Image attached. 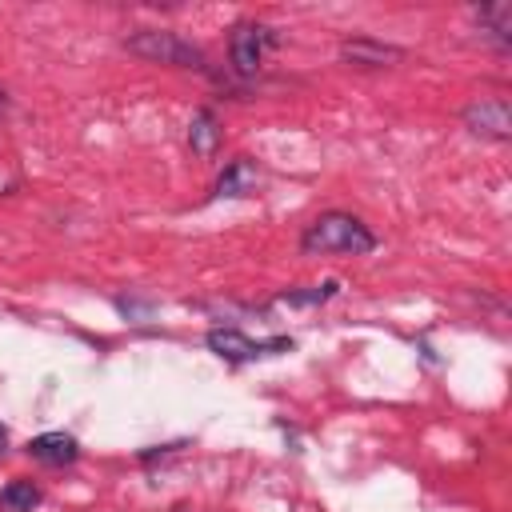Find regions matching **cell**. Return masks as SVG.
<instances>
[{
  "label": "cell",
  "mask_w": 512,
  "mask_h": 512,
  "mask_svg": "<svg viewBox=\"0 0 512 512\" xmlns=\"http://www.w3.org/2000/svg\"><path fill=\"white\" fill-rule=\"evenodd\" d=\"M376 244H380L376 232L352 212H320L300 232L304 256H368L376 252Z\"/></svg>",
  "instance_id": "obj_1"
},
{
  "label": "cell",
  "mask_w": 512,
  "mask_h": 512,
  "mask_svg": "<svg viewBox=\"0 0 512 512\" xmlns=\"http://www.w3.org/2000/svg\"><path fill=\"white\" fill-rule=\"evenodd\" d=\"M128 52H136L140 60H152V64H172V68H196V72H208V56L176 36V32H164V28H140L136 36H128Z\"/></svg>",
  "instance_id": "obj_2"
},
{
  "label": "cell",
  "mask_w": 512,
  "mask_h": 512,
  "mask_svg": "<svg viewBox=\"0 0 512 512\" xmlns=\"http://www.w3.org/2000/svg\"><path fill=\"white\" fill-rule=\"evenodd\" d=\"M280 36L260 24V20H236L232 24V36H228V64L236 76H256L260 64H264V52L276 48Z\"/></svg>",
  "instance_id": "obj_3"
},
{
  "label": "cell",
  "mask_w": 512,
  "mask_h": 512,
  "mask_svg": "<svg viewBox=\"0 0 512 512\" xmlns=\"http://www.w3.org/2000/svg\"><path fill=\"white\" fill-rule=\"evenodd\" d=\"M204 344H208L220 360H232V364H244V360H256V356H272V352H292V340H288V336L252 340V336H244L240 328H212V332L204 336Z\"/></svg>",
  "instance_id": "obj_4"
},
{
  "label": "cell",
  "mask_w": 512,
  "mask_h": 512,
  "mask_svg": "<svg viewBox=\"0 0 512 512\" xmlns=\"http://www.w3.org/2000/svg\"><path fill=\"white\" fill-rule=\"evenodd\" d=\"M464 128L472 136H488V140H508L512 136V108L504 96H480L464 108Z\"/></svg>",
  "instance_id": "obj_5"
},
{
  "label": "cell",
  "mask_w": 512,
  "mask_h": 512,
  "mask_svg": "<svg viewBox=\"0 0 512 512\" xmlns=\"http://www.w3.org/2000/svg\"><path fill=\"white\" fill-rule=\"evenodd\" d=\"M340 60H348L356 68H388V64L404 60V52L396 44H380L372 36H352L340 44Z\"/></svg>",
  "instance_id": "obj_6"
},
{
  "label": "cell",
  "mask_w": 512,
  "mask_h": 512,
  "mask_svg": "<svg viewBox=\"0 0 512 512\" xmlns=\"http://www.w3.org/2000/svg\"><path fill=\"white\" fill-rule=\"evenodd\" d=\"M28 456L40 460V464H48V468H64V464H76L80 444L68 432H40V436L28 440Z\"/></svg>",
  "instance_id": "obj_7"
},
{
  "label": "cell",
  "mask_w": 512,
  "mask_h": 512,
  "mask_svg": "<svg viewBox=\"0 0 512 512\" xmlns=\"http://www.w3.org/2000/svg\"><path fill=\"white\" fill-rule=\"evenodd\" d=\"M220 140H224V128H220V116L212 108H196L192 120H188V148L204 160H212L220 152Z\"/></svg>",
  "instance_id": "obj_8"
},
{
  "label": "cell",
  "mask_w": 512,
  "mask_h": 512,
  "mask_svg": "<svg viewBox=\"0 0 512 512\" xmlns=\"http://www.w3.org/2000/svg\"><path fill=\"white\" fill-rule=\"evenodd\" d=\"M260 184V168H256V160H248V156H236V160H228V168L220 172V180H216V196H248L252 188Z\"/></svg>",
  "instance_id": "obj_9"
},
{
  "label": "cell",
  "mask_w": 512,
  "mask_h": 512,
  "mask_svg": "<svg viewBox=\"0 0 512 512\" xmlns=\"http://www.w3.org/2000/svg\"><path fill=\"white\" fill-rule=\"evenodd\" d=\"M40 500H44L40 484L36 480H24V476L20 480H8L0 488V512H36Z\"/></svg>",
  "instance_id": "obj_10"
},
{
  "label": "cell",
  "mask_w": 512,
  "mask_h": 512,
  "mask_svg": "<svg viewBox=\"0 0 512 512\" xmlns=\"http://www.w3.org/2000/svg\"><path fill=\"white\" fill-rule=\"evenodd\" d=\"M476 20H480V28H488V32L496 36L500 48L512 44V4H484V8L476 12Z\"/></svg>",
  "instance_id": "obj_11"
},
{
  "label": "cell",
  "mask_w": 512,
  "mask_h": 512,
  "mask_svg": "<svg viewBox=\"0 0 512 512\" xmlns=\"http://www.w3.org/2000/svg\"><path fill=\"white\" fill-rule=\"evenodd\" d=\"M336 280H324V284H316V288H308V292H284L280 296V304H292V308H312V304H324V300H332L336 296Z\"/></svg>",
  "instance_id": "obj_12"
},
{
  "label": "cell",
  "mask_w": 512,
  "mask_h": 512,
  "mask_svg": "<svg viewBox=\"0 0 512 512\" xmlns=\"http://www.w3.org/2000/svg\"><path fill=\"white\" fill-rule=\"evenodd\" d=\"M4 112H8V92L0 88V120H4Z\"/></svg>",
  "instance_id": "obj_13"
}]
</instances>
